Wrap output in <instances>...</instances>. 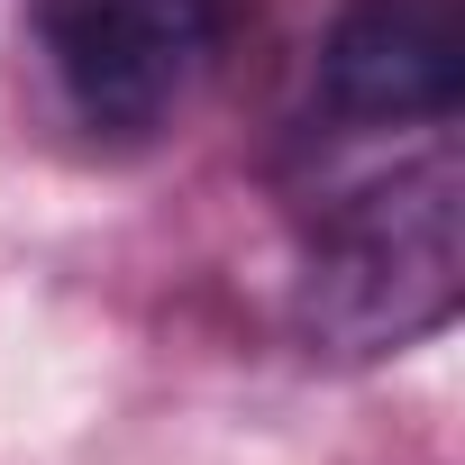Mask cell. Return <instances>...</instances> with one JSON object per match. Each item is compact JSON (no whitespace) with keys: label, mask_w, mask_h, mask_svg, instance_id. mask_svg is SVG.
<instances>
[{"label":"cell","mask_w":465,"mask_h":465,"mask_svg":"<svg viewBox=\"0 0 465 465\" xmlns=\"http://www.w3.org/2000/svg\"><path fill=\"white\" fill-rule=\"evenodd\" d=\"M37 28L92 137H155L219 46V0H37Z\"/></svg>","instance_id":"2"},{"label":"cell","mask_w":465,"mask_h":465,"mask_svg":"<svg viewBox=\"0 0 465 465\" xmlns=\"http://www.w3.org/2000/svg\"><path fill=\"white\" fill-rule=\"evenodd\" d=\"M465 92V19L456 0H338L320 37V119L347 137L374 128H447Z\"/></svg>","instance_id":"3"},{"label":"cell","mask_w":465,"mask_h":465,"mask_svg":"<svg viewBox=\"0 0 465 465\" xmlns=\"http://www.w3.org/2000/svg\"><path fill=\"white\" fill-rule=\"evenodd\" d=\"M465 302V173L447 146L347 192L292 283V329L329 365H374L438 338Z\"/></svg>","instance_id":"1"}]
</instances>
